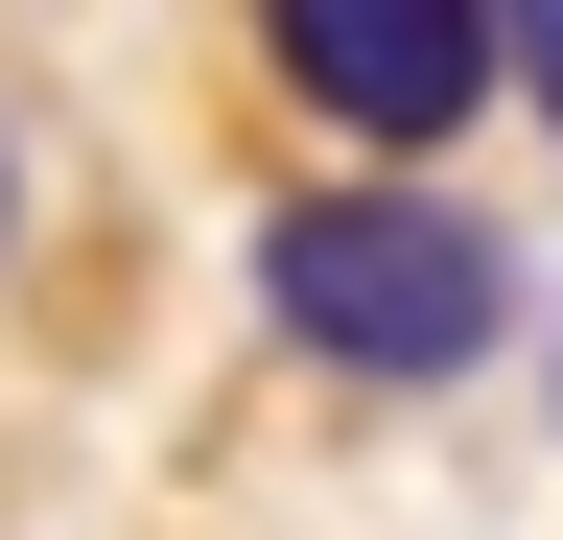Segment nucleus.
<instances>
[{"label": "nucleus", "mask_w": 563, "mask_h": 540, "mask_svg": "<svg viewBox=\"0 0 563 540\" xmlns=\"http://www.w3.org/2000/svg\"><path fill=\"white\" fill-rule=\"evenodd\" d=\"M0 258H24V118H0Z\"/></svg>", "instance_id": "obj_3"}, {"label": "nucleus", "mask_w": 563, "mask_h": 540, "mask_svg": "<svg viewBox=\"0 0 563 540\" xmlns=\"http://www.w3.org/2000/svg\"><path fill=\"white\" fill-rule=\"evenodd\" d=\"M258 306H282V353L422 399V376H470L493 329H517V235L446 212V188H399V165L376 188H282L258 212Z\"/></svg>", "instance_id": "obj_1"}, {"label": "nucleus", "mask_w": 563, "mask_h": 540, "mask_svg": "<svg viewBox=\"0 0 563 540\" xmlns=\"http://www.w3.org/2000/svg\"><path fill=\"white\" fill-rule=\"evenodd\" d=\"M282 95L352 118V142H446V118H493V71H517V24L493 0H282Z\"/></svg>", "instance_id": "obj_2"}, {"label": "nucleus", "mask_w": 563, "mask_h": 540, "mask_svg": "<svg viewBox=\"0 0 563 540\" xmlns=\"http://www.w3.org/2000/svg\"><path fill=\"white\" fill-rule=\"evenodd\" d=\"M517 47H540V71H563V24H517Z\"/></svg>", "instance_id": "obj_4"}]
</instances>
